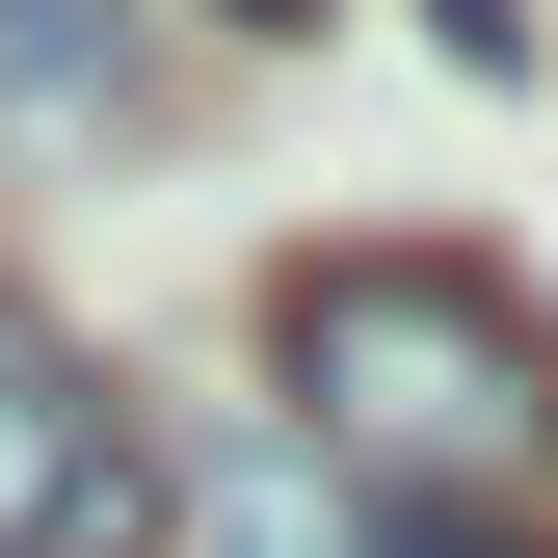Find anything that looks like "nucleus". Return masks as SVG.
<instances>
[{
	"mask_svg": "<svg viewBox=\"0 0 558 558\" xmlns=\"http://www.w3.org/2000/svg\"><path fill=\"white\" fill-rule=\"evenodd\" d=\"M266 373H293V426L399 452V506H426L452 452H506L558 399V319L478 240H319V266H266Z\"/></svg>",
	"mask_w": 558,
	"mask_h": 558,
	"instance_id": "nucleus-1",
	"label": "nucleus"
},
{
	"mask_svg": "<svg viewBox=\"0 0 558 558\" xmlns=\"http://www.w3.org/2000/svg\"><path fill=\"white\" fill-rule=\"evenodd\" d=\"M133 426H107V373H81V319L0 266V558H133Z\"/></svg>",
	"mask_w": 558,
	"mask_h": 558,
	"instance_id": "nucleus-2",
	"label": "nucleus"
},
{
	"mask_svg": "<svg viewBox=\"0 0 558 558\" xmlns=\"http://www.w3.org/2000/svg\"><path fill=\"white\" fill-rule=\"evenodd\" d=\"M373 558H558L532 506H478V478H426V506H373Z\"/></svg>",
	"mask_w": 558,
	"mask_h": 558,
	"instance_id": "nucleus-3",
	"label": "nucleus"
},
{
	"mask_svg": "<svg viewBox=\"0 0 558 558\" xmlns=\"http://www.w3.org/2000/svg\"><path fill=\"white\" fill-rule=\"evenodd\" d=\"M81 53H107V0H0V81L27 107H81Z\"/></svg>",
	"mask_w": 558,
	"mask_h": 558,
	"instance_id": "nucleus-4",
	"label": "nucleus"
},
{
	"mask_svg": "<svg viewBox=\"0 0 558 558\" xmlns=\"http://www.w3.org/2000/svg\"><path fill=\"white\" fill-rule=\"evenodd\" d=\"M214 27H319V0H214Z\"/></svg>",
	"mask_w": 558,
	"mask_h": 558,
	"instance_id": "nucleus-5",
	"label": "nucleus"
}]
</instances>
